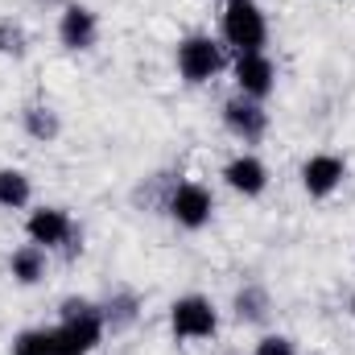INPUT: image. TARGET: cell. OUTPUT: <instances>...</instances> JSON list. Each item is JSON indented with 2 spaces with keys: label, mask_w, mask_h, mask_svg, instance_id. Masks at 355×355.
I'll return each instance as SVG.
<instances>
[{
  "label": "cell",
  "mask_w": 355,
  "mask_h": 355,
  "mask_svg": "<svg viewBox=\"0 0 355 355\" xmlns=\"http://www.w3.org/2000/svg\"><path fill=\"white\" fill-rule=\"evenodd\" d=\"M352 314H355V297H352Z\"/></svg>",
  "instance_id": "20"
},
{
  "label": "cell",
  "mask_w": 355,
  "mask_h": 355,
  "mask_svg": "<svg viewBox=\"0 0 355 355\" xmlns=\"http://www.w3.org/2000/svg\"><path fill=\"white\" fill-rule=\"evenodd\" d=\"M8 272H12L17 285H37V281L46 277V248H37V244H21V248H12V257H8Z\"/></svg>",
  "instance_id": "14"
},
{
  "label": "cell",
  "mask_w": 355,
  "mask_h": 355,
  "mask_svg": "<svg viewBox=\"0 0 355 355\" xmlns=\"http://www.w3.org/2000/svg\"><path fill=\"white\" fill-rule=\"evenodd\" d=\"M347 178V162L339 153H314L306 166H302V186L310 198H331Z\"/></svg>",
  "instance_id": "9"
},
{
  "label": "cell",
  "mask_w": 355,
  "mask_h": 355,
  "mask_svg": "<svg viewBox=\"0 0 355 355\" xmlns=\"http://www.w3.org/2000/svg\"><path fill=\"white\" fill-rule=\"evenodd\" d=\"M252 355H297V352H293V343H289L285 335H265Z\"/></svg>",
  "instance_id": "19"
},
{
  "label": "cell",
  "mask_w": 355,
  "mask_h": 355,
  "mask_svg": "<svg viewBox=\"0 0 355 355\" xmlns=\"http://www.w3.org/2000/svg\"><path fill=\"white\" fill-rule=\"evenodd\" d=\"M166 211H170V219H174L178 227L198 232V227L211 223V215H215V198H211V190L198 186V182H178L174 190H170Z\"/></svg>",
  "instance_id": "5"
},
{
  "label": "cell",
  "mask_w": 355,
  "mask_h": 355,
  "mask_svg": "<svg viewBox=\"0 0 355 355\" xmlns=\"http://www.w3.org/2000/svg\"><path fill=\"white\" fill-rule=\"evenodd\" d=\"M223 124H227V132H232L236 141L257 145V141H265V132H268V112H265L261 99L232 95V99L223 103Z\"/></svg>",
  "instance_id": "6"
},
{
  "label": "cell",
  "mask_w": 355,
  "mask_h": 355,
  "mask_svg": "<svg viewBox=\"0 0 355 355\" xmlns=\"http://www.w3.org/2000/svg\"><path fill=\"white\" fill-rule=\"evenodd\" d=\"M236 87L248 99H265L268 91L277 87V67H272V58H268L265 50L236 58Z\"/></svg>",
  "instance_id": "10"
},
{
  "label": "cell",
  "mask_w": 355,
  "mask_h": 355,
  "mask_svg": "<svg viewBox=\"0 0 355 355\" xmlns=\"http://www.w3.org/2000/svg\"><path fill=\"white\" fill-rule=\"evenodd\" d=\"M223 182H227L236 194L257 198V194H265V186H268V170H265V162H261V157L240 153V157H232V162L223 166Z\"/></svg>",
  "instance_id": "12"
},
{
  "label": "cell",
  "mask_w": 355,
  "mask_h": 355,
  "mask_svg": "<svg viewBox=\"0 0 355 355\" xmlns=\"http://www.w3.org/2000/svg\"><path fill=\"white\" fill-rule=\"evenodd\" d=\"M25 236H29V244H37V248H71L75 252V223H71V215L62 211V207H42V211H33L29 219H25Z\"/></svg>",
  "instance_id": "7"
},
{
  "label": "cell",
  "mask_w": 355,
  "mask_h": 355,
  "mask_svg": "<svg viewBox=\"0 0 355 355\" xmlns=\"http://www.w3.org/2000/svg\"><path fill=\"white\" fill-rule=\"evenodd\" d=\"M0 54H8V58L25 54V29L17 21H0Z\"/></svg>",
  "instance_id": "18"
},
{
  "label": "cell",
  "mask_w": 355,
  "mask_h": 355,
  "mask_svg": "<svg viewBox=\"0 0 355 355\" xmlns=\"http://www.w3.org/2000/svg\"><path fill=\"white\" fill-rule=\"evenodd\" d=\"M99 310H103V327H107L112 335H124V331L141 318V297H137L132 289H116L107 302H99Z\"/></svg>",
  "instance_id": "13"
},
{
  "label": "cell",
  "mask_w": 355,
  "mask_h": 355,
  "mask_svg": "<svg viewBox=\"0 0 355 355\" xmlns=\"http://www.w3.org/2000/svg\"><path fill=\"white\" fill-rule=\"evenodd\" d=\"M223 42L236 54H261L268 42V21L257 0H227L223 4Z\"/></svg>",
  "instance_id": "1"
},
{
  "label": "cell",
  "mask_w": 355,
  "mask_h": 355,
  "mask_svg": "<svg viewBox=\"0 0 355 355\" xmlns=\"http://www.w3.org/2000/svg\"><path fill=\"white\" fill-rule=\"evenodd\" d=\"M12 355H87L62 335V327H33L12 339Z\"/></svg>",
  "instance_id": "11"
},
{
  "label": "cell",
  "mask_w": 355,
  "mask_h": 355,
  "mask_svg": "<svg viewBox=\"0 0 355 355\" xmlns=\"http://www.w3.org/2000/svg\"><path fill=\"white\" fill-rule=\"evenodd\" d=\"M58 327H62V335H67L71 343H79L87 355L95 352V347L103 343V335H107L103 310H99V302H91V297H67Z\"/></svg>",
  "instance_id": "4"
},
{
  "label": "cell",
  "mask_w": 355,
  "mask_h": 355,
  "mask_svg": "<svg viewBox=\"0 0 355 355\" xmlns=\"http://www.w3.org/2000/svg\"><path fill=\"white\" fill-rule=\"evenodd\" d=\"M170 331H174V339H182V343H190V339H211V335L219 331V310H215V302L202 297V293L178 297L174 306H170Z\"/></svg>",
  "instance_id": "3"
},
{
  "label": "cell",
  "mask_w": 355,
  "mask_h": 355,
  "mask_svg": "<svg viewBox=\"0 0 355 355\" xmlns=\"http://www.w3.org/2000/svg\"><path fill=\"white\" fill-rule=\"evenodd\" d=\"M232 310H236V318H240V322H265L268 310H272V302H268V289H265V285H257V281H248L244 289H236V302H232Z\"/></svg>",
  "instance_id": "16"
},
{
  "label": "cell",
  "mask_w": 355,
  "mask_h": 355,
  "mask_svg": "<svg viewBox=\"0 0 355 355\" xmlns=\"http://www.w3.org/2000/svg\"><path fill=\"white\" fill-rule=\"evenodd\" d=\"M58 42H62L67 50H75V54L91 50V46L99 42V17L91 12L87 4L67 0V4H62V17H58Z\"/></svg>",
  "instance_id": "8"
},
{
  "label": "cell",
  "mask_w": 355,
  "mask_h": 355,
  "mask_svg": "<svg viewBox=\"0 0 355 355\" xmlns=\"http://www.w3.org/2000/svg\"><path fill=\"white\" fill-rule=\"evenodd\" d=\"M29 194H33V186H29V178L21 170H0V207L21 211L29 202Z\"/></svg>",
  "instance_id": "17"
},
{
  "label": "cell",
  "mask_w": 355,
  "mask_h": 355,
  "mask_svg": "<svg viewBox=\"0 0 355 355\" xmlns=\"http://www.w3.org/2000/svg\"><path fill=\"white\" fill-rule=\"evenodd\" d=\"M223 71V46L211 37V33H186L178 42V75L198 87V83H211L215 75Z\"/></svg>",
  "instance_id": "2"
},
{
  "label": "cell",
  "mask_w": 355,
  "mask_h": 355,
  "mask_svg": "<svg viewBox=\"0 0 355 355\" xmlns=\"http://www.w3.org/2000/svg\"><path fill=\"white\" fill-rule=\"evenodd\" d=\"M21 128H25L33 141H58L62 120H58V112H54L50 103H29V107L21 112Z\"/></svg>",
  "instance_id": "15"
}]
</instances>
